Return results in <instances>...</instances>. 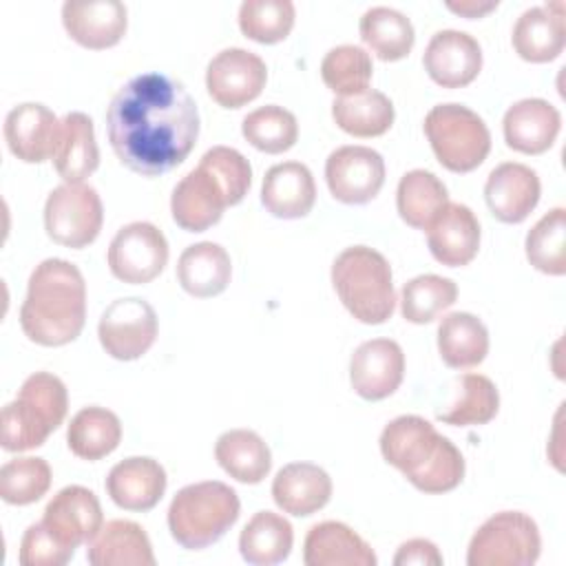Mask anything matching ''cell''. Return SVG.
I'll use <instances>...</instances> for the list:
<instances>
[{"label": "cell", "mask_w": 566, "mask_h": 566, "mask_svg": "<svg viewBox=\"0 0 566 566\" xmlns=\"http://www.w3.org/2000/svg\"><path fill=\"white\" fill-rule=\"evenodd\" d=\"M106 133L126 168L157 177L179 166L195 148L199 111L179 80L155 71L139 73L113 95Z\"/></svg>", "instance_id": "6da1fadb"}, {"label": "cell", "mask_w": 566, "mask_h": 566, "mask_svg": "<svg viewBox=\"0 0 566 566\" xmlns=\"http://www.w3.org/2000/svg\"><path fill=\"white\" fill-rule=\"evenodd\" d=\"M86 321V283L80 268L64 259H44L29 276L20 325L29 340L60 347L75 340Z\"/></svg>", "instance_id": "7a4b0ae2"}, {"label": "cell", "mask_w": 566, "mask_h": 566, "mask_svg": "<svg viewBox=\"0 0 566 566\" xmlns=\"http://www.w3.org/2000/svg\"><path fill=\"white\" fill-rule=\"evenodd\" d=\"M380 453L422 493L453 491L464 478L460 449L420 416H398L387 422Z\"/></svg>", "instance_id": "3957f363"}, {"label": "cell", "mask_w": 566, "mask_h": 566, "mask_svg": "<svg viewBox=\"0 0 566 566\" xmlns=\"http://www.w3.org/2000/svg\"><path fill=\"white\" fill-rule=\"evenodd\" d=\"M69 411L66 385L49 371L31 374L13 402L0 413V444L4 451H29L42 447L64 422Z\"/></svg>", "instance_id": "277c9868"}, {"label": "cell", "mask_w": 566, "mask_h": 566, "mask_svg": "<svg viewBox=\"0 0 566 566\" xmlns=\"http://www.w3.org/2000/svg\"><path fill=\"white\" fill-rule=\"evenodd\" d=\"M332 285L354 318L380 325L391 318L396 292L389 261L374 248H345L332 263Z\"/></svg>", "instance_id": "5b68a950"}, {"label": "cell", "mask_w": 566, "mask_h": 566, "mask_svg": "<svg viewBox=\"0 0 566 566\" xmlns=\"http://www.w3.org/2000/svg\"><path fill=\"white\" fill-rule=\"evenodd\" d=\"M239 511V495L226 482H195L175 493L168 506V528L179 546L201 551L230 531Z\"/></svg>", "instance_id": "8992f818"}, {"label": "cell", "mask_w": 566, "mask_h": 566, "mask_svg": "<svg viewBox=\"0 0 566 566\" xmlns=\"http://www.w3.org/2000/svg\"><path fill=\"white\" fill-rule=\"evenodd\" d=\"M424 135L438 161L451 172L475 170L491 150V133L484 119L455 102L438 104L427 113Z\"/></svg>", "instance_id": "52a82bcc"}, {"label": "cell", "mask_w": 566, "mask_h": 566, "mask_svg": "<svg viewBox=\"0 0 566 566\" xmlns=\"http://www.w3.org/2000/svg\"><path fill=\"white\" fill-rule=\"evenodd\" d=\"M542 551L535 520L522 511H500L491 515L471 537L467 551L469 566H531Z\"/></svg>", "instance_id": "ba28073f"}, {"label": "cell", "mask_w": 566, "mask_h": 566, "mask_svg": "<svg viewBox=\"0 0 566 566\" xmlns=\"http://www.w3.org/2000/svg\"><path fill=\"white\" fill-rule=\"evenodd\" d=\"M104 208L97 190L88 184H62L44 203L46 234L66 248L80 250L93 243L102 230Z\"/></svg>", "instance_id": "9c48e42d"}, {"label": "cell", "mask_w": 566, "mask_h": 566, "mask_svg": "<svg viewBox=\"0 0 566 566\" xmlns=\"http://www.w3.org/2000/svg\"><path fill=\"white\" fill-rule=\"evenodd\" d=\"M106 259L115 279L133 285L148 283L168 263V241L157 226L133 221L117 230Z\"/></svg>", "instance_id": "30bf717a"}, {"label": "cell", "mask_w": 566, "mask_h": 566, "mask_svg": "<svg viewBox=\"0 0 566 566\" xmlns=\"http://www.w3.org/2000/svg\"><path fill=\"white\" fill-rule=\"evenodd\" d=\"M159 332L157 314L144 298L128 296L113 301L99 316L97 336L104 352L117 360L144 356Z\"/></svg>", "instance_id": "8fae6325"}, {"label": "cell", "mask_w": 566, "mask_h": 566, "mask_svg": "<svg viewBox=\"0 0 566 566\" xmlns=\"http://www.w3.org/2000/svg\"><path fill=\"white\" fill-rule=\"evenodd\" d=\"M268 80L265 62L241 46L219 51L206 69L208 95L223 108H241L261 95Z\"/></svg>", "instance_id": "7c38bea8"}, {"label": "cell", "mask_w": 566, "mask_h": 566, "mask_svg": "<svg viewBox=\"0 0 566 566\" xmlns=\"http://www.w3.org/2000/svg\"><path fill=\"white\" fill-rule=\"evenodd\" d=\"M325 181L334 199L367 203L385 184V159L369 146H340L325 161Z\"/></svg>", "instance_id": "4fadbf2b"}, {"label": "cell", "mask_w": 566, "mask_h": 566, "mask_svg": "<svg viewBox=\"0 0 566 566\" xmlns=\"http://www.w3.org/2000/svg\"><path fill=\"white\" fill-rule=\"evenodd\" d=\"M405 376L402 347L391 338H371L360 343L349 360L352 389L365 400L391 396Z\"/></svg>", "instance_id": "5bb4252c"}, {"label": "cell", "mask_w": 566, "mask_h": 566, "mask_svg": "<svg viewBox=\"0 0 566 566\" xmlns=\"http://www.w3.org/2000/svg\"><path fill=\"white\" fill-rule=\"evenodd\" d=\"M424 71L442 88L471 84L482 69V46L467 31L442 29L431 35L424 55Z\"/></svg>", "instance_id": "9a60e30c"}, {"label": "cell", "mask_w": 566, "mask_h": 566, "mask_svg": "<svg viewBox=\"0 0 566 566\" xmlns=\"http://www.w3.org/2000/svg\"><path fill=\"white\" fill-rule=\"evenodd\" d=\"M42 522L69 548L88 544L104 526L97 495L80 484L60 489L46 504Z\"/></svg>", "instance_id": "2e32d148"}, {"label": "cell", "mask_w": 566, "mask_h": 566, "mask_svg": "<svg viewBox=\"0 0 566 566\" xmlns=\"http://www.w3.org/2000/svg\"><path fill=\"white\" fill-rule=\"evenodd\" d=\"M60 128L62 122L55 117V113L38 102L18 104L4 117L7 146L27 164L53 159L60 142Z\"/></svg>", "instance_id": "e0dca14e"}, {"label": "cell", "mask_w": 566, "mask_h": 566, "mask_svg": "<svg viewBox=\"0 0 566 566\" xmlns=\"http://www.w3.org/2000/svg\"><path fill=\"white\" fill-rule=\"evenodd\" d=\"M62 24L66 33L84 49L115 46L128 27V11L117 0H66L62 4Z\"/></svg>", "instance_id": "ac0fdd59"}, {"label": "cell", "mask_w": 566, "mask_h": 566, "mask_svg": "<svg viewBox=\"0 0 566 566\" xmlns=\"http://www.w3.org/2000/svg\"><path fill=\"white\" fill-rule=\"evenodd\" d=\"M539 177L533 168L504 161L495 166L484 184V199L491 214L502 223L524 221L539 201Z\"/></svg>", "instance_id": "d6986e66"}, {"label": "cell", "mask_w": 566, "mask_h": 566, "mask_svg": "<svg viewBox=\"0 0 566 566\" xmlns=\"http://www.w3.org/2000/svg\"><path fill=\"white\" fill-rule=\"evenodd\" d=\"M427 243L438 263L467 265L480 250V221L469 206L449 201L427 226Z\"/></svg>", "instance_id": "ffe728a7"}, {"label": "cell", "mask_w": 566, "mask_h": 566, "mask_svg": "<svg viewBox=\"0 0 566 566\" xmlns=\"http://www.w3.org/2000/svg\"><path fill=\"white\" fill-rule=\"evenodd\" d=\"M228 208V199L219 181L201 166L181 177L170 197V212L179 228L188 232H203L214 226L223 210Z\"/></svg>", "instance_id": "44dd1931"}, {"label": "cell", "mask_w": 566, "mask_h": 566, "mask_svg": "<svg viewBox=\"0 0 566 566\" xmlns=\"http://www.w3.org/2000/svg\"><path fill=\"white\" fill-rule=\"evenodd\" d=\"M562 128L559 111L539 97H526L509 106L502 119L504 142L509 148L524 155L546 153Z\"/></svg>", "instance_id": "7402d4cb"}, {"label": "cell", "mask_w": 566, "mask_h": 566, "mask_svg": "<svg viewBox=\"0 0 566 566\" xmlns=\"http://www.w3.org/2000/svg\"><path fill=\"white\" fill-rule=\"evenodd\" d=\"M166 484L164 467L146 455L126 458L106 475V493L124 511H150L161 500Z\"/></svg>", "instance_id": "603a6c76"}, {"label": "cell", "mask_w": 566, "mask_h": 566, "mask_svg": "<svg viewBox=\"0 0 566 566\" xmlns=\"http://www.w3.org/2000/svg\"><path fill=\"white\" fill-rule=\"evenodd\" d=\"M515 53L526 62H551L559 57L566 44V24H564V4H542L526 9L511 35Z\"/></svg>", "instance_id": "cb8c5ba5"}, {"label": "cell", "mask_w": 566, "mask_h": 566, "mask_svg": "<svg viewBox=\"0 0 566 566\" xmlns=\"http://www.w3.org/2000/svg\"><path fill=\"white\" fill-rule=\"evenodd\" d=\"M316 201V184L312 170L301 161H283L272 166L261 186V203L272 217L301 219Z\"/></svg>", "instance_id": "d4e9b609"}, {"label": "cell", "mask_w": 566, "mask_h": 566, "mask_svg": "<svg viewBox=\"0 0 566 566\" xmlns=\"http://www.w3.org/2000/svg\"><path fill=\"white\" fill-rule=\"evenodd\" d=\"M303 562L307 566H376L371 546L343 522L314 524L303 544Z\"/></svg>", "instance_id": "484cf974"}, {"label": "cell", "mask_w": 566, "mask_h": 566, "mask_svg": "<svg viewBox=\"0 0 566 566\" xmlns=\"http://www.w3.org/2000/svg\"><path fill=\"white\" fill-rule=\"evenodd\" d=\"M272 497L283 513L305 517L329 502L332 478L318 464L292 462L274 475Z\"/></svg>", "instance_id": "4316f807"}, {"label": "cell", "mask_w": 566, "mask_h": 566, "mask_svg": "<svg viewBox=\"0 0 566 566\" xmlns=\"http://www.w3.org/2000/svg\"><path fill=\"white\" fill-rule=\"evenodd\" d=\"M86 559L93 566H153L155 555L146 531L130 520H111L88 542Z\"/></svg>", "instance_id": "83f0119b"}, {"label": "cell", "mask_w": 566, "mask_h": 566, "mask_svg": "<svg viewBox=\"0 0 566 566\" xmlns=\"http://www.w3.org/2000/svg\"><path fill=\"white\" fill-rule=\"evenodd\" d=\"M53 166L66 184H82L99 166V148L95 142L93 119L86 113H66L60 128V142Z\"/></svg>", "instance_id": "f1b7e54d"}, {"label": "cell", "mask_w": 566, "mask_h": 566, "mask_svg": "<svg viewBox=\"0 0 566 566\" xmlns=\"http://www.w3.org/2000/svg\"><path fill=\"white\" fill-rule=\"evenodd\" d=\"M232 276V261L223 245L201 241L188 245L177 261V279L181 287L197 298L221 294Z\"/></svg>", "instance_id": "f546056e"}, {"label": "cell", "mask_w": 566, "mask_h": 566, "mask_svg": "<svg viewBox=\"0 0 566 566\" xmlns=\"http://www.w3.org/2000/svg\"><path fill=\"white\" fill-rule=\"evenodd\" d=\"M214 458L219 467L243 484H259L272 467L265 440L252 429H230L217 438Z\"/></svg>", "instance_id": "4dcf8cb0"}, {"label": "cell", "mask_w": 566, "mask_h": 566, "mask_svg": "<svg viewBox=\"0 0 566 566\" xmlns=\"http://www.w3.org/2000/svg\"><path fill=\"white\" fill-rule=\"evenodd\" d=\"M438 352L453 369L480 365L489 354V332L469 312H451L438 325Z\"/></svg>", "instance_id": "1f68e13d"}, {"label": "cell", "mask_w": 566, "mask_h": 566, "mask_svg": "<svg viewBox=\"0 0 566 566\" xmlns=\"http://www.w3.org/2000/svg\"><path fill=\"white\" fill-rule=\"evenodd\" d=\"M292 544V524L272 511L254 513L239 535L241 557L254 566H272L287 559Z\"/></svg>", "instance_id": "d6a6232c"}, {"label": "cell", "mask_w": 566, "mask_h": 566, "mask_svg": "<svg viewBox=\"0 0 566 566\" xmlns=\"http://www.w3.org/2000/svg\"><path fill=\"white\" fill-rule=\"evenodd\" d=\"M122 440L119 418L104 407L91 405L80 409L66 429V444L73 455L95 462L117 449Z\"/></svg>", "instance_id": "836d02e7"}, {"label": "cell", "mask_w": 566, "mask_h": 566, "mask_svg": "<svg viewBox=\"0 0 566 566\" xmlns=\"http://www.w3.org/2000/svg\"><path fill=\"white\" fill-rule=\"evenodd\" d=\"M363 42L385 62H396L409 55L416 42L411 20L391 7H369L358 24Z\"/></svg>", "instance_id": "e575fe53"}, {"label": "cell", "mask_w": 566, "mask_h": 566, "mask_svg": "<svg viewBox=\"0 0 566 566\" xmlns=\"http://www.w3.org/2000/svg\"><path fill=\"white\" fill-rule=\"evenodd\" d=\"M394 115L391 99L376 88L336 97L332 104L336 126L354 137H378L387 133L394 124Z\"/></svg>", "instance_id": "d590c367"}, {"label": "cell", "mask_w": 566, "mask_h": 566, "mask_svg": "<svg viewBox=\"0 0 566 566\" xmlns=\"http://www.w3.org/2000/svg\"><path fill=\"white\" fill-rule=\"evenodd\" d=\"M447 203V186L433 172L416 168L400 177L396 190V208L407 226L427 230V226Z\"/></svg>", "instance_id": "8d00e7d4"}, {"label": "cell", "mask_w": 566, "mask_h": 566, "mask_svg": "<svg viewBox=\"0 0 566 566\" xmlns=\"http://www.w3.org/2000/svg\"><path fill=\"white\" fill-rule=\"evenodd\" d=\"M455 398L444 411H438V420L453 427L486 424L500 409V394L495 382L482 374H464L455 380Z\"/></svg>", "instance_id": "74e56055"}, {"label": "cell", "mask_w": 566, "mask_h": 566, "mask_svg": "<svg viewBox=\"0 0 566 566\" xmlns=\"http://www.w3.org/2000/svg\"><path fill=\"white\" fill-rule=\"evenodd\" d=\"M455 298L458 285L451 279L438 274H420L402 285L400 312L405 321L424 325L451 307Z\"/></svg>", "instance_id": "f35d334b"}, {"label": "cell", "mask_w": 566, "mask_h": 566, "mask_svg": "<svg viewBox=\"0 0 566 566\" xmlns=\"http://www.w3.org/2000/svg\"><path fill=\"white\" fill-rule=\"evenodd\" d=\"M526 259L544 274L566 272V210L553 208L526 234Z\"/></svg>", "instance_id": "ab89813d"}, {"label": "cell", "mask_w": 566, "mask_h": 566, "mask_svg": "<svg viewBox=\"0 0 566 566\" xmlns=\"http://www.w3.org/2000/svg\"><path fill=\"white\" fill-rule=\"evenodd\" d=\"M371 73L374 66L369 53L356 44H338L329 49L321 62V77L338 97L367 91Z\"/></svg>", "instance_id": "60d3db41"}, {"label": "cell", "mask_w": 566, "mask_h": 566, "mask_svg": "<svg viewBox=\"0 0 566 566\" xmlns=\"http://www.w3.org/2000/svg\"><path fill=\"white\" fill-rule=\"evenodd\" d=\"M241 133L254 148L279 155L296 144L298 124L294 113H290L287 108L268 104L243 117Z\"/></svg>", "instance_id": "b9f144b4"}, {"label": "cell", "mask_w": 566, "mask_h": 566, "mask_svg": "<svg viewBox=\"0 0 566 566\" xmlns=\"http://www.w3.org/2000/svg\"><path fill=\"white\" fill-rule=\"evenodd\" d=\"M296 9L292 0H245L239 7V29L245 38L274 44L287 38Z\"/></svg>", "instance_id": "7bdbcfd3"}, {"label": "cell", "mask_w": 566, "mask_h": 566, "mask_svg": "<svg viewBox=\"0 0 566 566\" xmlns=\"http://www.w3.org/2000/svg\"><path fill=\"white\" fill-rule=\"evenodd\" d=\"M51 486V467L44 458H13L0 469V497L24 506L38 502Z\"/></svg>", "instance_id": "ee69618b"}, {"label": "cell", "mask_w": 566, "mask_h": 566, "mask_svg": "<svg viewBox=\"0 0 566 566\" xmlns=\"http://www.w3.org/2000/svg\"><path fill=\"white\" fill-rule=\"evenodd\" d=\"M199 166L206 168L223 188L228 206L239 203L252 184V168L250 161L230 146H212L210 150L203 153L199 159Z\"/></svg>", "instance_id": "f6af8a7d"}, {"label": "cell", "mask_w": 566, "mask_h": 566, "mask_svg": "<svg viewBox=\"0 0 566 566\" xmlns=\"http://www.w3.org/2000/svg\"><path fill=\"white\" fill-rule=\"evenodd\" d=\"M73 553L75 551L62 544L44 522H35L22 535L18 559L22 566H62Z\"/></svg>", "instance_id": "bcb514c9"}, {"label": "cell", "mask_w": 566, "mask_h": 566, "mask_svg": "<svg viewBox=\"0 0 566 566\" xmlns=\"http://www.w3.org/2000/svg\"><path fill=\"white\" fill-rule=\"evenodd\" d=\"M444 559L438 551V546L429 539H422V537H416V539H409L405 544H400L398 553L394 555V564L396 566H409V564H418V566H440Z\"/></svg>", "instance_id": "7dc6e473"}, {"label": "cell", "mask_w": 566, "mask_h": 566, "mask_svg": "<svg viewBox=\"0 0 566 566\" xmlns=\"http://www.w3.org/2000/svg\"><path fill=\"white\" fill-rule=\"evenodd\" d=\"M495 7H497V0H460V2L449 0L447 2V9H451L453 13L464 15V18H482L489 11H493Z\"/></svg>", "instance_id": "c3c4849f"}]
</instances>
